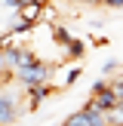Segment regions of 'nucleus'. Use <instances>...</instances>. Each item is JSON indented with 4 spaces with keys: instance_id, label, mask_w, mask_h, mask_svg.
<instances>
[{
    "instance_id": "1",
    "label": "nucleus",
    "mask_w": 123,
    "mask_h": 126,
    "mask_svg": "<svg viewBox=\"0 0 123 126\" xmlns=\"http://www.w3.org/2000/svg\"><path fill=\"white\" fill-rule=\"evenodd\" d=\"M49 74H52V68H49L43 59H37V62H31V65L15 68V71H12V77H15V83L22 86V89H28V86L46 83V80H49Z\"/></svg>"
},
{
    "instance_id": "2",
    "label": "nucleus",
    "mask_w": 123,
    "mask_h": 126,
    "mask_svg": "<svg viewBox=\"0 0 123 126\" xmlns=\"http://www.w3.org/2000/svg\"><path fill=\"white\" fill-rule=\"evenodd\" d=\"M59 126H108V114L102 108H95L92 102H86L83 108H77L74 114H68Z\"/></svg>"
},
{
    "instance_id": "3",
    "label": "nucleus",
    "mask_w": 123,
    "mask_h": 126,
    "mask_svg": "<svg viewBox=\"0 0 123 126\" xmlns=\"http://www.w3.org/2000/svg\"><path fill=\"white\" fill-rule=\"evenodd\" d=\"M22 114V105H18V95L6 86V80H0V126H12Z\"/></svg>"
},
{
    "instance_id": "4",
    "label": "nucleus",
    "mask_w": 123,
    "mask_h": 126,
    "mask_svg": "<svg viewBox=\"0 0 123 126\" xmlns=\"http://www.w3.org/2000/svg\"><path fill=\"white\" fill-rule=\"evenodd\" d=\"M43 12H46V3H43V0H22V6L15 9V16H18V25L34 28L43 18Z\"/></svg>"
},
{
    "instance_id": "5",
    "label": "nucleus",
    "mask_w": 123,
    "mask_h": 126,
    "mask_svg": "<svg viewBox=\"0 0 123 126\" xmlns=\"http://www.w3.org/2000/svg\"><path fill=\"white\" fill-rule=\"evenodd\" d=\"M52 92H55V86L49 83V80H46V83H37V86H28V89H25V102H28V108L34 111V108H40Z\"/></svg>"
},
{
    "instance_id": "6",
    "label": "nucleus",
    "mask_w": 123,
    "mask_h": 126,
    "mask_svg": "<svg viewBox=\"0 0 123 126\" xmlns=\"http://www.w3.org/2000/svg\"><path fill=\"white\" fill-rule=\"evenodd\" d=\"M89 102L95 105V108H102L105 114H108L111 108H117V102H120V98H117V92H114V86L108 83V86H105V89H98V92H92V95H89Z\"/></svg>"
},
{
    "instance_id": "7",
    "label": "nucleus",
    "mask_w": 123,
    "mask_h": 126,
    "mask_svg": "<svg viewBox=\"0 0 123 126\" xmlns=\"http://www.w3.org/2000/svg\"><path fill=\"white\" fill-rule=\"evenodd\" d=\"M80 77H83V71H80V68H71V71L65 74V80H62V89H68V86H74V83H77Z\"/></svg>"
},
{
    "instance_id": "8",
    "label": "nucleus",
    "mask_w": 123,
    "mask_h": 126,
    "mask_svg": "<svg viewBox=\"0 0 123 126\" xmlns=\"http://www.w3.org/2000/svg\"><path fill=\"white\" fill-rule=\"evenodd\" d=\"M68 55H71V59H80V55H83V43L71 37V40H68Z\"/></svg>"
},
{
    "instance_id": "9",
    "label": "nucleus",
    "mask_w": 123,
    "mask_h": 126,
    "mask_svg": "<svg viewBox=\"0 0 123 126\" xmlns=\"http://www.w3.org/2000/svg\"><path fill=\"white\" fill-rule=\"evenodd\" d=\"M114 71H120V62H117V59H105L102 62V74L108 77V74H114Z\"/></svg>"
},
{
    "instance_id": "10",
    "label": "nucleus",
    "mask_w": 123,
    "mask_h": 126,
    "mask_svg": "<svg viewBox=\"0 0 123 126\" xmlns=\"http://www.w3.org/2000/svg\"><path fill=\"white\" fill-rule=\"evenodd\" d=\"M105 6H111V9H123V0H102Z\"/></svg>"
}]
</instances>
